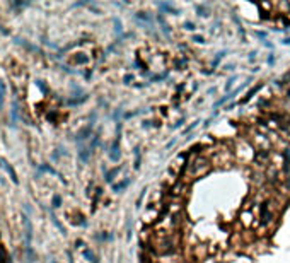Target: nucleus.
Here are the masks:
<instances>
[{"mask_svg": "<svg viewBox=\"0 0 290 263\" xmlns=\"http://www.w3.org/2000/svg\"><path fill=\"white\" fill-rule=\"evenodd\" d=\"M213 169L212 159L208 154H201V156H193L191 159L184 162L183 166V173H181V180H184L186 183H191L193 180H198L201 176H205Z\"/></svg>", "mask_w": 290, "mask_h": 263, "instance_id": "nucleus-1", "label": "nucleus"}, {"mask_svg": "<svg viewBox=\"0 0 290 263\" xmlns=\"http://www.w3.org/2000/svg\"><path fill=\"white\" fill-rule=\"evenodd\" d=\"M276 217H278V214H275V212L266 205V202L261 203V207H259V226H261L263 229L271 227V226L275 224Z\"/></svg>", "mask_w": 290, "mask_h": 263, "instance_id": "nucleus-2", "label": "nucleus"}, {"mask_svg": "<svg viewBox=\"0 0 290 263\" xmlns=\"http://www.w3.org/2000/svg\"><path fill=\"white\" fill-rule=\"evenodd\" d=\"M239 219H241L242 226H251L253 224V219H254V215H253V210H248V208H244L241 212V215H239Z\"/></svg>", "mask_w": 290, "mask_h": 263, "instance_id": "nucleus-3", "label": "nucleus"}, {"mask_svg": "<svg viewBox=\"0 0 290 263\" xmlns=\"http://www.w3.org/2000/svg\"><path fill=\"white\" fill-rule=\"evenodd\" d=\"M263 87H264V84H263V82H259L258 85H254V87H253V89H251L248 94H246V97H242V99H241V104H246L248 101H251V99H253V96H254L258 91H261Z\"/></svg>", "mask_w": 290, "mask_h": 263, "instance_id": "nucleus-4", "label": "nucleus"}, {"mask_svg": "<svg viewBox=\"0 0 290 263\" xmlns=\"http://www.w3.org/2000/svg\"><path fill=\"white\" fill-rule=\"evenodd\" d=\"M109 157L113 162H118L119 157H121V152H119V147H118V140L113 142V147H111V152H109Z\"/></svg>", "mask_w": 290, "mask_h": 263, "instance_id": "nucleus-5", "label": "nucleus"}, {"mask_svg": "<svg viewBox=\"0 0 290 263\" xmlns=\"http://www.w3.org/2000/svg\"><path fill=\"white\" fill-rule=\"evenodd\" d=\"M0 162H2V166L5 167V171H7L9 174H10V180H12V181L15 183V185H17V183H19V180H17V174H15L14 167L10 166V164H9L7 161H4V159H0Z\"/></svg>", "mask_w": 290, "mask_h": 263, "instance_id": "nucleus-6", "label": "nucleus"}, {"mask_svg": "<svg viewBox=\"0 0 290 263\" xmlns=\"http://www.w3.org/2000/svg\"><path fill=\"white\" fill-rule=\"evenodd\" d=\"M22 222H24V227H26V241H28V246H29L31 237H33V226H31V222H29V219L26 215L22 217Z\"/></svg>", "mask_w": 290, "mask_h": 263, "instance_id": "nucleus-7", "label": "nucleus"}, {"mask_svg": "<svg viewBox=\"0 0 290 263\" xmlns=\"http://www.w3.org/2000/svg\"><path fill=\"white\" fill-rule=\"evenodd\" d=\"M159 9L162 10V12H169V14H174V15L179 14V10H178V9H174L171 4H159Z\"/></svg>", "mask_w": 290, "mask_h": 263, "instance_id": "nucleus-8", "label": "nucleus"}, {"mask_svg": "<svg viewBox=\"0 0 290 263\" xmlns=\"http://www.w3.org/2000/svg\"><path fill=\"white\" fill-rule=\"evenodd\" d=\"M130 181L131 180H123V181H119L118 185H113V191H116V193H119L121 190H125V188L130 185Z\"/></svg>", "mask_w": 290, "mask_h": 263, "instance_id": "nucleus-9", "label": "nucleus"}, {"mask_svg": "<svg viewBox=\"0 0 290 263\" xmlns=\"http://www.w3.org/2000/svg\"><path fill=\"white\" fill-rule=\"evenodd\" d=\"M119 169H121V167H114V169H111L109 173L106 174V181H108V183H111V181L114 180V176L119 173Z\"/></svg>", "mask_w": 290, "mask_h": 263, "instance_id": "nucleus-10", "label": "nucleus"}, {"mask_svg": "<svg viewBox=\"0 0 290 263\" xmlns=\"http://www.w3.org/2000/svg\"><path fill=\"white\" fill-rule=\"evenodd\" d=\"M195 9H196L198 15H201V17H207L208 15V9H205L203 5H195Z\"/></svg>", "mask_w": 290, "mask_h": 263, "instance_id": "nucleus-11", "label": "nucleus"}, {"mask_svg": "<svg viewBox=\"0 0 290 263\" xmlns=\"http://www.w3.org/2000/svg\"><path fill=\"white\" fill-rule=\"evenodd\" d=\"M235 80H237V75H234V77H229V80H227V84H225V91H230V87L235 84Z\"/></svg>", "mask_w": 290, "mask_h": 263, "instance_id": "nucleus-12", "label": "nucleus"}, {"mask_svg": "<svg viewBox=\"0 0 290 263\" xmlns=\"http://www.w3.org/2000/svg\"><path fill=\"white\" fill-rule=\"evenodd\" d=\"M137 19L145 21V22H150V21H152V17H150V15H147L145 12H138V14H137Z\"/></svg>", "mask_w": 290, "mask_h": 263, "instance_id": "nucleus-13", "label": "nucleus"}, {"mask_svg": "<svg viewBox=\"0 0 290 263\" xmlns=\"http://www.w3.org/2000/svg\"><path fill=\"white\" fill-rule=\"evenodd\" d=\"M84 256H85V258H87L89 262L96 263V256H94V253H92V251H89V249H85V251H84Z\"/></svg>", "mask_w": 290, "mask_h": 263, "instance_id": "nucleus-14", "label": "nucleus"}, {"mask_svg": "<svg viewBox=\"0 0 290 263\" xmlns=\"http://www.w3.org/2000/svg\"><path fill=\"white\" fill-rule=\"evenodd\" d=\"M89 154H90V149H84V150H80V159H82L84 162H87V159H89Z\"/></svg>", "mask_w": 290, "mask_h": 263, "instance_id": "nucleus-15", "label": "nucleus"}, {"mask_svg": "<svg viewBox=\"0 0 290 263\" xmlns=\"http://www.w3.org/2000/svg\"><path fill=\"white\" fill-rule=\"evenodd\" d=\"M145 193H147V188H144V190H142V193H140V197H138V198H137V203H135V205H137V208H140V207H142V200H144Z\"/></svg>", "mask_w": 290, "mask_h": 263, "instance_id": "nucleus-16", "label": "nucleus"}, {"mask_svg": "<svg viewBox=\"0 0 290 263\" xmlns=\"http://www.w3.org/2000/svg\"><path fill=\"white\" fill-rule=\"evenodd\" d=\"M4 96H5V85H4L2 80H0V106L4 104Z\"/></svg>", "mask_w": 290, "mask_h": 263, "instance_id": "nucleus-17", "label": "nucleus"}, {"mask_svg": "<svg viewBox=\"0 0 290 263\" xmlns=\"http://www.w3.org/2000/svg\"><path fill=\"white\" fill-rule=\"evenodd\" d=\"M229 99H230V94H227V96H224V97H222V99H219V101L215 103V108H219V106H222V104H225V103H227V101H229Z\"/></svg>", "mask_w": 290, "mask_h": 263, "instance_id": "nucleus-18", "label": "nucleus"}, {"mask_svg": "<svg viewBox=\"0 0 290 263\" xmlns=\"http://www.w3.org/2000/svg\"><path fill=\"white\" fill-rule=\"evenodd\" d=\"M89 133H90V126H89V128H85V130H82V132H80L77 139H79V140H82V139H87V135H89Z\"/></svg>", "mask_w": 290, "mask_h": 263, "instance_id": "nucleus-19", "label": "nucleus"}, {"mask_svg": "<svg viewBox=\"0 0 290 263\" xmlns=\"http://www.w3.org/2000/svg\"><path fill=\"white\" fill-rule=\"evenodd\" d=\"M183 26H184V29H188V31H195V29H196V24H195V22H189V21H186Z\"/></svg>", "mask_w": 290, "mask_h": 263, "instance_id": "nucleus-20", "label": "nucleus"}, {"mask_svg": "<svg viewBox=\"0 0 290 263\" xmlns=\"http://www.w3.org/2000/svg\"><path fill=\"white\" fill-rule=\"evenodd\" d=\"M191 41L198 43V45H203V43H205V38H203V36H200V34H193V39H191Z\"/></svg>", "mask_w": 290, "mask_h": 263, "instance_id": "nucleus-21", "label": "nucleus"}, {"mask_svg": "<svg viewBox=\"0 0 290 263\" xmlns=\"http://www.w3.org/2000/svg\"><path fill=\"white\" fill-rule=\"evenodd\" d=\"M87 62H89L87 56H75V63H77V65H82V63H87Z\"/></svg>", "mask_w": 290, "mask_h": 263, "instance_id": "nucleus-22", "label": "nucleus"}, {"mask_svg": "<svg viewBox=\"0 0 290 263\" xmlns=\"http://www.w3.org/2000/svg\"><path fill=\"white\" fill-rule=\"evenodd\" d=\"M60 205H62V198L58 195H55L53 197V207H60Z\"/></svg>", "mask_w": 290, "mask_h": 263, "instance_id": "nucleus-23", "label": "nucleus"}, {"mask_svg": "<svg viewBox=\"0 0 290 263\" xmlns=\"http://www.w3.org/2000/svg\"><path fill=\"white\" fill-rule=\"evenodd\" d=\"M198 123H200V120H195L193 123H191V125H189V126L186 128V130H184V133H188V132H191L193 128H196V125H198Z\"/></svg>", "mask_w": 290, "mask_h": 263, "instance_id": "nucleus-24", "label": "nucleus"}, {"mask_svg": "<svg viewBox=\"0 0 290 263\" xmlns=\"http://www.w3.org/2000/svg\"><path fill=\"white\" fill-rule=\"evenodd\" d=\"M4 260H7V258H5V253H4V248L0 246V263H4Z\"/></svg>", "mask_w": 290, "mask_h": 263, "instance_id": "nucleus-25", "label": "nucleus"}, {"mask_svg": "<svg viewBox=\"0 0 290 263\" xmlns=\"http://www.w3.org/2000/svg\"><path fill=\"white\" fill-rule=\"evenodd\" d=\"M123 80H125V84H130L131 80H133V75H131V74H128V75H125Z\"/></svg>", "mask_w": 290, "mask_h": 263, "instance_id": "nucleus-26", "label": "nucleus"}, {"mask_svg": "<svg viewBox=\"0 0 290 263\" xmlns=\"http://www.w3.org/2000/svg\"><path fill=\"white\" fill-rule=\"evenodd\" d=\"M114 26H116V28H114V29H116V33H119V31H121V22L118 21V19H114Z\"/></svg>", "mask_w": 290, "mask_h": 263, "instance_id": "nucleus-27", "label": "nucleus"}, {"mask_svg": "<svg viewBox=\"0 0 290 263\" xmlns=\"http://www.w3.org/2000/svg\"><path fill=\"white\" fill-rule=\"evenodd\" d=\"M256 36H258V38H261L263 41L266 39V33H264V31H263V33H261V31H258V33H256Z\"/></svg>", "mask_w": 290, "mask_h": 263, "instance_id": "nucleus-28", "label": "nucleus"}, {"mask_svg": "<svg viewBox=\"0 0 290 263\" xmlns=\"http://www.w3.org/2000/svg\"><path fill=\"white\" fill-rule=\"evenodd\" d=\"M283 97H287V99L290 101V87H287V89H285V94H283Z\"/></svg>", "mask_w": 290, "mask_h": 263, "instance_id": "nucleus-29", "label": "nucleus"}, {"mask_svg": "<svg viewBox=\"0 0 290 263\" xmlns=\"http://www.w3.org/2000/svg\"><path fill=\"white\" fill-rule=\"evenodd\" d=\"M268 63H270V65H273V63H275V56H273V55L268 56Z\"/></svg>", "mask_w": 290, "mask_h": 263, "instance_id": "nucleus-30", "label": "nucleus"}, {"mask_svg": "<svg viewBox=\"0 0 290 263\" xmlns=\"http://www.w3.org/2000/svg\"><path fill=\"white\" fill-rule=\"evenodd\" d=\"M234 69H235L234 63H229V65H225V70H234Z\"/></svg>", "mask_w": 290, "mask_h": 263, "instance_id": "nucleus-31", "label": "nucleus"}, {"mask_svg": "<svg viewBox=\"0 0 290 263\" xmlns=\"http://www.w3.org/2000/svg\"><path fill=\"white\" fill-rule=\"evenodd\" d=\"M263 45H264V46H266V48H273V45H271V43H268V41H266V39H264V41H263Z\"/></svg>", "mask_w": 290, "mask_h": 263, "instance_id": "nucleus-32", "label": "nucleus"}, {"mask_svg": "<svg viewBox=\"0 0 290 263\" xmlns=\"http://www.w3.org/2000/svg\"><path fill=\"white\" fill-rule=\"evenodd\" d=\"M174 145V140H171V142H169V144H167V145H166V149H171V147H173Z\"/></svg>", "mask_w": 290, "mask_h": 263, "instance_id": "nucleus-33", "label": "nucleus"}, {"mask_svg": "<svg viewBox=\"0 0 290 263\" xmlns=\"http://www.w3.org/2000/svg\"><path fill=\"white\" fill-rule=\"evenodd\" d=\"M283 45H290V36H289V38H285V39H283Z\"/></svg>", "mask_w": 290, "mask_h": 263, "instance_id": "nucleus-34", "label": "nucleus"}, {"mask_svg": "<svg viewBox=\"0 0 290 263\" xmlns=\"http://www.w3.org/2000/svg\"><path fill=\"white\" fill-rule=\"evenodd\" d=\"M183 123H184V118H181L179 121H178V125H176V126H181V125H183Z\"/></svg>", "mask_w": 290, "mask_h": 263, "instance_id": "nucleus-35", "label": "nucleus"}, {"mask_svg": "<svg viewBox=\"0 0 290 263\" xmlns=\"http://www.w3.org/2000/svg\"><path fill=\"white\" fill-rule=\"evenodd\" d=\"M70 263H74V262H72V258H70Z\"/></svg>", "mask_w": 290, "mask_h": 263, "instance_id": "nucleus-36", "label": "nucleus"}, {"mask_svg": "<svg viewBox=\"0 0 290 263\" xmlns=\"http://www.w3.org/2000/svg\"><path fill=\"white\" fill-rule=\"evenodd\" d=\"M51 263H55V262H51Z\"/></svg>", "mask_w": 290, "mask_h": 263, "instance_id": "nucleus-37", "label": "nucleus"}]
</instances>
